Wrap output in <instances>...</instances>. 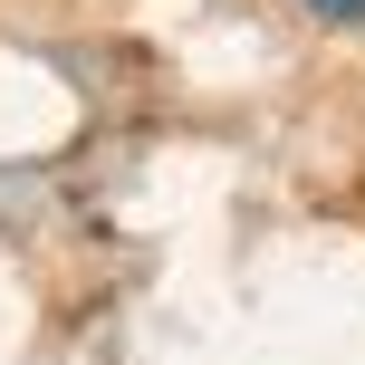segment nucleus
<instances>
[{
	"mask_svg": "<svg viewBox=\"0 0 365 365\" xmlns=\"http://www.w3.org/2000/svg\"><path fill=\"white\" fill-rule=\"evenodd\" d=\"M308 19H327V29H365V0H298Z\"/></svg>",
	"mask_w": 365,
	"mask_h": 365,
	"instance_id": "f257e3e1",
	"label": "nucleus"
}]
</instances>
